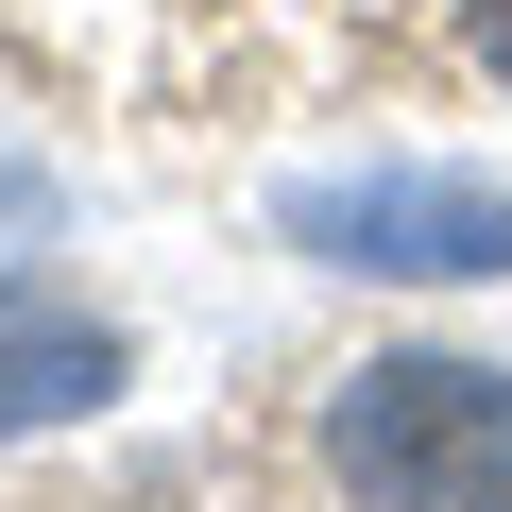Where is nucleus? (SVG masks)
<instances>
[{
	"mask_svg": "<svg viewBox=\"0 0 512 512\" xmlns=\"http://www.w3.org/2000/svg\"><path fill=\"white\" fill-rule=\"evenodd\" d=\"M461 0H18V35L52 52V86H86L103 120H325L393 69H444Z\"/></svg>",
	"mask_w": 512,
	"mask_h": 512,
	"instance_id": "f257e3e1",
	"label": "nucleus"
},
{
	"mask_svg": "<svg viewBox=\"0 0 512 512\" xmlns=\"http://www.w3.org/2000/svg\"><path fill=\"white\" fill-rule=\"evenodd\" d=\"M325 461L359 512H512V376L478 359H376L325 393Z\"/></svg>",
	"mask_w": 512,
	"mask_h": 512,
	"instance_id": "f03ea898",
	"label": "nucleus"
}]
</instances>
